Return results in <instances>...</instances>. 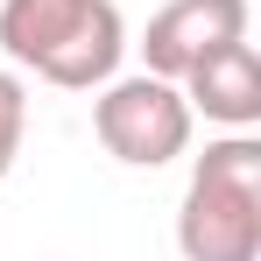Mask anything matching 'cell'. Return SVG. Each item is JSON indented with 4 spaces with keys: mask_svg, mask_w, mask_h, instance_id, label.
I'll use <instances>...</instances> for the list:
<instances>
[{
    "mask_svg": "<svg viewBox=\"0 0 261 261\" xmlns=\"http://www.w3.org/2000/svg\"><path fill=\"white\" fill-rule=\"evenodd\" d=\"M176 247L184 261H261V141L247 127H233L191 163Z\"/></svg>",
    "mask_w": 261,
    "mask_h": 261,
    "instance_id": "cell-2",
    "label": "cell"
},
{
    "mask_svg": "<svg viewBox=\"0 0 261 261\" xmlns=\"http://www.w3.org/2000/svg\"><path fill=\"white\" fill-rule=\"evenodd\" d=\"M191 99L176 78H155V71H134V78H106L99 99H92V134L113 163L127 170H163L191 148Z\"/></svg>",
    "mask_w": 261,
    "mask_h": 261,
    "instance_id": "cell-3",
    "label": "cell"
},
{
    "mask_svg": "<svg viewBox=\"0 0 261 261\" xmlns=\"http://www.w3.org/2000/svg\"><path fill=\"white\" fill-rule=\"evenodd\" d=\"M21 134H29V85L0 64V176L14 170V155H21Z\"/></svg>",
    "mask_w": 261,
    "mask_h": 261,
    "instance_id": "cell-6",
    "label": "cell"
},
{
    "mask_svg": "<svg viewBox=\"0 0 261 261\" xmlns=\"http://www.w3.org/2000/svg\"><path fill=\"white\" fill-rule=\"evenodd\" d=\"M176 85L191 99V113H205L219 127H254L261 120V57H254L247 36L240 43H219L212 57H198Z\"/></svg>",
    "mask_w": 261,
    "mask_h": 261,
    "instance_id": "cell-5",
    "label": "cell"
},
{
    "mask_svg": "<svg viewBox=\"0 0 261 261\" xmlns=\"http://www.w3.org/2000/svg\"><path fill=\"white\" fill-rule=\"evenodd\" d=\"M247 36V0H170L148 36H141V64L155 78H184L198 57H212L219 43Z\"/></svg>",
    "mask_w": 261,
    "mask_h": 261,
    "instance_id": "cell-4",
    "label": "cell"
},
{
    "mask_svg": "<svg viewBox=\"0 0 261 261\" xmlns=\"http://www.w3.org/2000/svg\"><path fill=\"white\" fill-rule=\"evenodd\" d=\"M0 49L43 85L99 92L106 78H120L127 21L113 0H0Z\"/></svg>",
    "mask_w": 261,
    "mask_h": 261,
    "instance_id": "cell-1",
    "label": "cell"
}]
</instances>
